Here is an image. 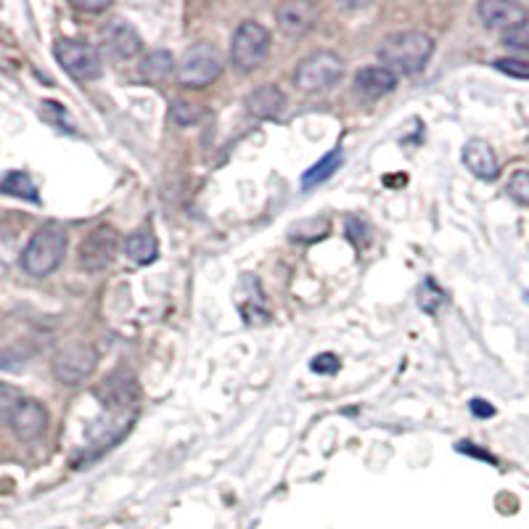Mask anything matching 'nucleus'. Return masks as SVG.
<instances>
[{
    "label": "nucleus",
    "instance_id": "f257e3e1",
    "mask_svg": "<svg viewBox=\"0 0 529 529\" xmlns=\"http://www.w3.org/2000/svg\"><path fill=\"white\" fill-rule=\"evenodd\" d=\"M434 53V40L426 32L403 30L381 40L379 59L381 64L392 72L403 75H416L429 64Z\"/></svg>",
    "mask_w": 529,
    "mask_h": 529
},
{
    "label": "nucleus",
    "instance_id": "f03ea898",
    "mask_svg": "<svg viewBox=\"0 0 529 529\" xmlns=\"http://www.w3.org/2000/svg\"><path fill=\"white\" fill-rule=\"evenodd\" d=\"M67 254V231L56 223H48L35 231L30 244L22 252V270L27 276L45 278L59 268Z\"/></svg>",
    "mask_w": 529,
    "mask_h": 529
},
{
    "label": "nucleus",
    "instance_id": "7ed1b4c3",
    "mask_svg": "<svg viewBox=\"0 0 529 529\" xmlns=\"http://www.w3.org/2000/svg\"><path fill=\"white\" fill-rule=\"evenodd\" d=\"M223 72V56L212 43L191 45L178 61V82L183 88H207Z\"/></svg>",
    "mask_w": 529,
    "mask_h": 529
},
{
    "label": "nucleus",
    "instance_id": "20e7f679",
    "mask_svg": "<svg viewBox=\"0 0 529 529\" xmlns=\"http://www.w3.org/2000/svg\"><path fill=\"white\" fill-rule=\"evenodd\" d=\"M270 32L260 22H244L233 32L231 61L239 72H254L260 69L270 56Z\"/></svg>",
    "mask_w": 529,
    "mask_h": 529
},
{
    "label": "nucleus",
    "instance_id": "39448f33",
    "mask_svg": "<svg viewBox=\"0 0 529 529\" xmlns=\"http://www.w3.org/2000/svg\"><path fill=\"white\" fill-rule=\"evenodd\" d=\"M344 75V59L334 51H315L307 59L299 61L297 67V88L305 93H323L334 88Z\"/></svg>",
    "mask_w": 529,
    "mask_h": 529
},
{
    "label": "nucleus",
    "instance_id": "423d86ee",
    "mask_svg": "<svg viewBox=\"0 0 529 529\" xmlns=\"http://www.w3.org/2000/svg\"><path fill=\"white\" fill-rule=\"evenodd\" d=\"M98 366V355L90 344H69L64 350L56 352L53 358V376L64 387H77L82 381H88Z\"/></svg>",
    "mask_w": 529,
    "mask_h": 529
},
{
    "label": "nucleus",
    "instance_id": "0eeeda50",
    "mask_svg": "<svg viewBox=\"0 0 529 529\" xmlns=\"http://www.w3.org/2000/svg\"><path fill=\"white\" fill-rule=\"evenodd\" d=\"M56 61H59L64 72L69 77H75L80 82H90L101 77V56L90 43H82V40H59L56 48Z\"/></svg>",
    "mask_w": 529,
    "mask_h": 529
},
{
    "label": "nucleus",
    "instance_id": "6e6552de",
    "mask_svg": "<svg viewBox=\"0 0 529 529\" xmlns=\"http://www.w3.org/2000/svg\"><path fill=\"white\" fill-rule=\"evenodd\" d=\"M117 231L112 225H98L96 231H90L80 244V268L88 273L109 268L117 257Z\"/></svg>",
    "mask_w": 529,
    "mask_h": 529
},
{
    "label": "nucleus",
    "instance_id": "1a4fd4ad",
    "mask_svg": "<svg viewBox=\"0 0 529 529\" xmlns=\"http://www.w3.org/2000/svg\"><path fill=\"white\" fill-rule=\"evenodd\" d=\"M477 14L487 30H516L527 24V8L514 0H485L479 3Z\"/></svg>",
    "mask_w": 529,
    "mask_h": 529
},
{
    "label": "nucleus",
    "instance_id": "9d476101",
    "mask_svg": "<svg viewBox=\"0 0 529 529\" xmlns=\"http://www.w3.org/2000/svg\"><path fill=\"white\" fill-rule=\"evenodd\" d=\"M101 38L106 43V51L112 53L114 59L130 61L135 59L143 48V40L138 35L133 24H127L125 19H112V22L106 24L104 30H101Z\"/></svg>",
    "mask_w": 529,
    "mask_h": 529
},
{
    "label": "nucleus",
    "instance_id": "9b49d317",
    "mask_svg": "<svg viewBox=\"0 0 529 529\" xmlns=\"http://www.w3.org/2000/svg\"><path fill=\"white\" fill-rule=\"evenodd\" d=\"M8 426H11V432H14L19 440H38L40 434L48 429V410H45V405L40 403V400L24 397L22 405L16 408L14 418L8 421Z\"/></svg>",
    "mask_w": 529,
    "mask_h": 529
},
{
    "label": "nucleus",
    "instance_id": "f8f14e48",
    "mask_svg": "<svg viewBox=\"0 0 529 529\" xmlns=\"http://www.w3.org/2000/svg\"><path fill=\"white\" fill-rule=\"evenodd\" d=\"M461 159H463V164H466V170H469L471 175H477L479 180L498 178V172H500L498 157H495V151H492V146L487 141L474 138V141L466 143L461 151Z\"/></svg>",
    "mask_w": 529,
    "mask_h": 529
},
{
    "label": "nucleus",
    "instance_id": "ddd939ff",
    "mask_svg": "<svg viewBox=\"0 0 529 529\" xmlns=\"http://www.w3.org/2000/svg\"><path fill=\"white\" fill-rule=\"evenodd\" d=\"M244 106L246 114L254 117V120H273V117L284 112L286 93L278 85H260V88L246 96Z\"/></svg>",
    "mask_w": 529,
    "mask_h": 529
},
{
    "label": "nucleus",
    "instance_id": "4468645a",
    "mask_svg": "<svg viewBox=\"0 0 529 529\" xmlns=\"http://www.w3.org/2000/svg\"><path fill=\"white\" fill-rule=\"evenodd\" d=\"M397 88V75L387 67H366L355 75V90L368 101H379Z\"/></svg>",
    "mask_w": 529,
    "mask_h": 529
},
{
    "label": "nucleus",
    "instance_id": "2eb2a0df",
    "mask_svg": "<svg viewBox=\"0 0 529 529\" xmlns=\"http://www.w3.org/2000/svg\"><path fill=\"white\" fill-rule=\"evenodd\" d=\"M278 24L284 27L286 32L291 35H299V32H305L315 19V6L313 3H307V0H291V3H284V6L278 8Z\"/></svg>",
    "mask_w": 529,
    "mask_h": 529
},
{
    "label": "nucleus",
    "instance_id": "dca6fc26",
    "mask_svg": "<svg viewBox=\"0 0 529 529\" xmlns=\"http://www.w3.org/2000/svg\"><path fill=\"white\" fill-rule=\"evenodd\" d=\"M125 252L127 257L133 262H138V265H149V262L157 260L159 244L151 233L141 231V233H133V236L125 241Z\"/></svg>",
    "mask_w": 529,
    "mask_h": 529
},
{
    "label": "nucleus",
    "instance_id": "f3484780",
    "mask_svg": "<svg viewBox=\"0 0 529 529\" xmlns=\"http://www.w3.org/2000/svg\"><path fill=\"white\" fill-rule=\"evenodd\" d=\"M172 69H175V59H172L170 51H162V48L149 51L141 59V75L151 82L164 80V77L170 75Z\"/></svg>",
    "mask_w": 529,
    "mask_h": 529
},
{
    "label": "nucleus",
    "instance_id": "a211bd4d",
    "mask_svg": "<svg viewBox=\"0 0 529 529\" xmlns=\"http://www.w3.org/2000/svg\"><path fill=\"white\" fill-rule=\"evenodd\" d=\"M344 157H342V149H334V151H328L326 157L321 159L318 164H313L310 170L302 175V186L305 188H313V186H321L323 180H328L331 175H334L339 167H342Z\"/></svg>",
    "mask_w": 529,
    "mask_h": 529
},
{
    "label": "nucleus",
    "instance_id": "6ab92c4d",
    "mask_svg": "<svg viewBox=\"0 0 529 529\" xmlns=\"http://www.w3.org/2000/svg\"><path fill=\"white\" fill-rule=\"evenodd\" d=\"M0 191L8 196H16V199H27V202H38V186L32 183V178L27 172H8L3 183H0Z\"/></svg>",
    "mask_w": 529,
    "mask_h": 529
},
{
    "label": "nucleus",
    "instance_id": "aec40b11",
    "mask_svg": "<svg viewBox=\"0 0 529 529\" xmlns=\"http://www.w3.org/2000/svg\"><path fill=\"white\" fill-rule=\"evenodd\" d=\"M328 220L326 217H307V220H299L289 228V239L291 241H302V244H313V241L323 239L328 233Z\"/></svg>",
    "mask_w": 529,
    "mask_h": 529
},
{
    "label": "nucleus",
    "instance_id": "412c9836",
    "mask_svg": "<svg viewBox=\"0 0 529 529\" xmlns=\"http://www.w3.org/2000/svg\"><path fill=\"white\" fill-rule=\"evenodd\" d=\"M22 400L24 395L19 389L6 384V381H0V421H3V424H8V421L14 418L16 408L22 405Z\"/></svg>",
    "mask_w": 529,
    "mask_h": 529
},
{
    "label": "nucleus",
    "instance_id": "4be33fe9",
    "mask_svg": "<svg viewBox=\"0 0 529 529\" xmlns=\"http://www.w3.org/2000/svg\"><path fill=\"white\" fill-rule=\"evenodd\" d=\"M492 67L503 72L508 77H516V80H529V61L522 59H498L492 61Z\"/></svg>",
    "mask_w": 529,
    "mask_h": 529
},
{
    "label": "nucleus",
    "instance_id": "5701e85b",
    "mask_svg": "<svg viewBox=\"0 0 529 529\" xmlns=\"http://www.w3.org/2000/svg\"><path fill=\"white\" fill-rule=\"evenodd\" d=\"M508 194L514 196L516 202L529 204V170H519L508 180Z\"/></svg>",
    "mask_w": 529,
    "mask_h": 529
},
{
    "label": "nucleus",
    "instance_id": "b1692460",
    "mask_svg": "<svg viewBox=\"0 0 529 529\" xmlns=\"http://www.w3.org/2000/svg\"><path fill=\"white\" fill-rule=\"evenodd\" d=\"M503 45L511 48V51L529 53V24H522V27H516V30L503 32Z\"/></svg>",
    "mask_w": 529,
    "mask_h": 529
},
{
    "label": "nucleus",
    "instance_id": "393cba45",
    "mask_svg": "<svg viewBox=\"0 0 529 529\" xmlns=\"http://www.w3.org/2000/svg\"><path fill=\"white\" fill-rule=\"evenodd\" d=\"M172 106H175V109H172V117H175V122H178V125L188 127V125H194V122L202 120L204 112L196 104H188V101H178V104H172Z\"/></svg>",
    "mask_w": 529,
    "mask_h": 529
},
{
    "label": "nucleus",
    "instance_id": "a878e982",
    "mask_svg": "<svg viewBox=\"0 0 529 529\" xmlns=\"http://www.w3.org/2000/svg\"><path fill=\"white\" fill-rule=\"evenodd\" d=\"M313 371L323 373V376H334V373L339 371V358H336V355H331V352H326V355H318V358L313 360Z\"/></svg>",
    "mask_w": 529,
    "mask_h": 529
},
{
    "label": "nucleus",
    "instance_id": "bb28decb",
    "mask_svg": "<svg viewBox=\"0 0 529 529\" xmlns=\"http://www.w3.org/2000/svg\"><path fill=\"white\" fill-rule=\"evenodd\" d=\"M471 413L479 418H490V416H495V408L487 405L485 400H471Z\"/></svg>",
    "mask_w": 529,
    "mask_h": 529
},
{
    "label": "nucleus",
    "instance_id": "cd10ccee",
    "mask_svg": "<svg viewBox=\"0 0 529 529\" xmlns=\"http://www.w3.org/2000/svg\"><path fill=\"white\" fill-rule=\"evenodd\" d=\"M75 8L80 11H88V14H98V11H106L109 3H82V0H75Z\"/></svg>",
    "mask_w": 529,
    "mask_h": 529
},
{
    "label": "nucleus",
    "instance_id": "c85d7f7f",
    "mask_svg": "<svg viewBox=\"0 0 529 529\" xmlns=\"http://www.w3.org/2000/svg\"><path fill=\"white\" fill-rule=\"evenodd\" d=\"M8 265H11V262H8V244L0 239V278L8 273Z\"/></svg>",
    "mask_w": 529,
    "mask_h": 529
}]
</instances>
